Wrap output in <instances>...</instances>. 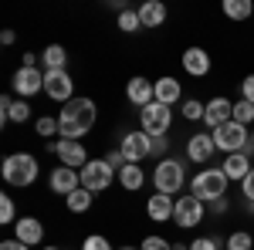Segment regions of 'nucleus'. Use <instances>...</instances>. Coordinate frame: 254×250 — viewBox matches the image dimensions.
<instances>
[{
    "mask_svg": "<svg viewBox=\"0 0 254 250\" xmlns=\"http://www.w3.org/2000/svg\"><path fill=\"white\" fill-rule=\"evenodd\" d=\"M0 41H3V44H14V41H17V34H14V31H3V34H0Z\"/></svg>",
    "mask_w": 254,
    "mask_h": 250,
    "instance_id": "c03bdc74",
    "label": "nucleus"
},
{
    "mask_svg": "<svg viewBox=\"0 0 254 250\" xmlns=\"http://www.w3.org/2000/svg\"><path fill=\"white\" fill-rule=\"evenodd\" d=\"M116 179H119V186H122V190L136 193L139 186L146 183V173H142V166H139V162H129V166H122V169H119Z\"/></svg>",
    "mask_w": 254,
    "mask_h": 250,
    "instance_id": "4be33fe9",
    "label": "nucleus"
},
{
    "mask_svg": "<svg viewBox=\"0 0 254 250\" xmlns=\"http://www.w3.org/2000/svg\"><path fill=\"white\" fill-rule=\"evenodd\" d=\"M214 152H217V142L210 132H196L187 139V159L190 162H210Z\"/></svg>",
    "mask_w": 254,
    "mask_h": 250,
    "instance_id": "4468645a",
    "label": "nucleus"
},
{
    "mask_svg": "<svg viewBox=\"0 0 254 250\" xmlns=\"http://www.w3.org/2000/svg\"><path fill=\"white\" fill-rule=\"evenodd\" d=\"M14 92H17V98H31V95H38V92H44V71L41 68H17Z\"/></svg>",
    "mask_w": 254,
    "mask_h": 250,
    "instance_id": "ddd939ff",
    "label": "nucleus"
},
{
    "mask_svg": "<svg viewBox=\"0 0 254 250\" xmlns=\"http://www.w3.org/2000/svg\"><path fill=\"white\" fill-rule=\"evenodd\" d=\"M244 210H248V213L254 216V203H251V200H244Z\"/></svg>",
    "mask_w": 254,
    "mask_h": 250,
    "instance_id": "a18cd8bd",
    "label": "nucleus"
},
{
    "mask_svg": "<svg viewBox=\"0 0 254 250\" xmlns=\"http://www.w3.org/2000/svg\"><path fill=\"white\" fill-rule=\"evenodd\" d=\"M142 27V20H139V10H122L119 14V31H126V34H132Z\"/></svg>",
    "mask_w": 254,
    "mask_h": 250,
    "instance_id": "7c9ffc66",
    "label": "nucleus"
},
{
    "mask_svg": "<svg viewBox=\"0 0 254 250\" xmlns=\"http://www.w3.org/2000/svg\"><path fill=\"white\" fill-rule=\"evenodd\" d=\"M224 250H254V237L248 230H234L231 237H227Z\"/></svg>",
    "mask_w": 254,
    "mask_h": 250,
    "instance_id": "c756f323",
    "label": "nucleus"
},
{
    "mask_svg": "<svg viewBox=\"0 0 254 250\" xmlns=\"http://www.w3.org/2000/svg\"><path fill=\"white\" fill-rule=\"evenodd\" d=\"M81 250H112V244H109V240H105L102 233H92V237H85Z\"/></svg>",
    "mask_w": 254,
    "mask_h": 250,
    "instance_id": "f704fd0d",
    "label": "nucleus"
},
{
    "mask_svg": "<svg viewBox=\"0 0 254 250\" xmlns=\"http://www.w3.org/2000/svg\"><path fill=\"white\" fill-rule=\"evenodd\" d=\"M105 162H109V166L116 169V176H119V169H122V166H129V162H126V155H122V149H116V152H109V155H105Z\"/></svg>",
    "mask_w": 254,
    "mask_h": 250,
    "instance_id": "4c0bfd02",
    "label": "nucleus"
},
{
    "mask_svg": "<svg viewBox=\"0 0 254 250\" xmlns=\"http://www.w3.org/2000/svg\"><path fill=\"white\" fill-rule=\"evenodd\" d=\"M224 14L231 20H248L254 14V3L251 0H224Z\"/></svg>",
    "mask_w": 254,
    "mask_h": 250,
    "instance_id": "a878e982",
    "label": "nucleus"
},
{
    "mask_svg": "<svg viewBox=\"0 0 254 250\" xmlns=\"http://www.w3.org/2000/svg\"><path fill=\"white\" fill-rule=\"evenodd\" d=\"M44 92H48V98L68 105L71 95H75V81H71L68 71H44Z\"/></svg>",
    "mask_w": 254,
    "mask_h": 250,
    "instance_id": "f8f14e48",
    "label": "nucleus"
},
{
    "mask_svg": "<svg viewBox=\"0 0 254 250\" xmlns=\"http://www.w3.org/2000/svg\"><path fill=\"white\" fill-rule=\"evenodd\" d=\"M173 210H176V196H163V193H153V196H149V203H146L149 220H156V223L173 220Z\"/></svg>",
    "mask_w": 254,
    "mask_h": 250,
    "instance_id": "6ab92c4d",
    "label": "nucleus"
},
{
    "mask_svg": "<svg viewBox=\"0 0 254 250\" xmlns=\"http://www.w3.org/2000/svg\"><path fill=\"white\" fill-rule=\"evenodd\" d=\"M187 183V162L183 159H159L153 169V186L163 196H176Z\"/></svg>",
    "mask_w": 254,
    "mask_h": 250,
    "instance_id": "7ed1b4c3",
    "label": "nucleus"
},
{
    "mask_svg": "<svg viewBox=\"0 0 254 250\" xmlns=\"http://www.w3.org/2000/svg\"><path fill=\"white\" fill-rule=\"evenodd\" d=\"M48 183H51V190H55V193L71 196L75 190H81V173H78V169H68V166H58L55 173L48 176Z\"/></svg>",
    "mask_w": 254,
    "mask_h": 250,
    "instance_id": "dca6fc26",
    "label": "nucleus"
},
{
    "mask_svg": "<svg viewBox=\"0 0 254 250\" xmlns=\"http://www.w3.org/2000/svg\"><path fill=\"white\" fill-rule=\"evenodd\" d=\"M122 155H126V162H142V159H149L153 155V139L142 132V129H136V132H126L122 135Z\"/></svg>",
    "mask_w": 254,
    "mask_h": 250,
    "instance_id": "9d476101",
    "label": "nucleus"
},
{
    "mask_svg": "<svg viewBox=\"0 0 254 250\" xmlns=\"http://www.w3.org/2000/svg\"><path fill=\"white\" fill-rule=\"evenodd\" d=\"M34 132H38L41 139L48 142L51 135H61V122H58V118H55V115H41L38 122H34Z\"/></svg>",
    "mask_w": 254,
    "mask_h": 250,
    "instance_id": "c85d7f7f",
    "label": "nucleus"
},
{
    "mask_svg": "<svg viewBox=\"0 0 254 250\" xmlns=\"http://www.w3.org/2000/svg\"><path fill=\"white\" fill-rule=\"evenodd\" d=\"M112 179H116V169H112L105 159H92V162L81 169V186L92 193V196L105 193L109 186H112Z\"/></svg>",
    "mask_w": 254,
    "mask_h": 250,
    "instance_id": "0eeeda50",
    "label": "nucleus"
},
{
    "mask_svg": "<svg viewBox=\"0 0 254 250\" xmlns=\"http://www.w3.org/2000/svg\"><path fill=\"white\" fill-rule=\"evenodd\" d=\"M0 223H17V210H14V200L3 193L0 196Z\"/></svg>",
    "mask_w": 254,
    "mask_h": 250,
    "instance_id": "473e14b6",
    "label": "nucleus"
},
{
    "mask_svg": "<svg viewBox=\"0 0 254 250\" xmlns=\"http://www.w3.org/2000/svg\"><path fill=\"white\" fill-rule=\"evenodd\" d=\"M0 250H31V247H27V244H20L17 237H14V240H3V244H0Z\"/></svg>",
    "mask_w": 254,
    "mask_h": 250,
    "instance_id": "a19ab883",
    "label": "nucleus"
},
{
    "mask_svg": "<svg viewBox=\"0 0 254 250\" xmlns=\"http://www.w3.org/2000/svg\"><path fill=\"white\" fill-rule=\"evenodd\" d=\"M38 54H24V64H20V68H38Z\"/></svg>",
    "mask_w": 254,
    "mask_h": 250,
    "instance_id": "37998d69",
    "label": "nucleus"
},
{
    "mask_svg": "<svg viewBox=\"0 0 254 250\" xmlns=\"http://www.w3.org/2000/svg\"><path fill=\"white\" fill-rule=\"evenodd\" d=\"M241 193H244V200H251V203H254V169L244 176V183H241Z\"/></svg>",
    "mask_w": 254,
    "mask_h": 250,
    "instance_id": "ea45409f",
    "label": "nucleus"
},
{
    "mask_svg": "<svg viewBox=\"0 0 254 250\" xmlns=\"http://www.w3.org/2000/svg\"><path fill=\"white\" fill-rule=\"evenodd\" d=\"M92 200H95V196H92V193L81 186V190H75L71 196H64V206H68L71 213H85L88 206H92Z\"/></svg>",
    "mask_w": 254,
    "mask_h": 250,
    "instance_id": "bb28decb",
    "label": "nucleus"
},
{
    "mask_svg": "<svg viewBox=\"0 0 254 250\" xmlns=\"http://www.w3.org/2000/svg\"><path fill=\"white\" fill-rule=\"evenodd\" d=\"M126 98H129L132 105H139V108H146L149 101H156V85H153L149 78H129Z\"/></svg>",
    "mask_w": 254,
    "mask_h": 250,
    "instance_id": "f3484780",
    "label": "nucleus"
},
{
    "mask_svg": "<svg viewBox=\"0 0 254 250\" xmlns=\"http://www.w3.org/2000/svg\"><path fill=\"white\" fill-rule=\"evenodd\" d=\"M214 135V142H217V149L220 152H244L248 146H251V129H244V125H237L234 118L227 122V125H220L217 132H210Z\"/></svg>",
    "mask_w": 254,
    "mask_h": 250,
    "instance_id": "39448f33",
    "label": "nucleus"
},
{
    "mask_svg": "<svg viewBox=\"0 0 254 250\" xmlns=\"http://www.w3.org/2000/svg\"><path fill=\"white\" fill-rule=\"evenodd\" d=\"M220 169H224V176H227V179H237V183H244V176L251 173L254 166H251V159H248L244 152H231V155H224Z\"/></svg>",
    "mask_w": 254,
    "mask_h": 250,
    "instance_id": "412c9836",
    "label": "nucleus"
},
{
    "mask_svg": "<svg viewBox=\"0 0 254 250\" xmlns=\"http://www.w3.org/2000/svg\"><path fill=\"white\" fill-rule=\"evenodd\" d=\"M14 237H17L20 244L34 247V244L44 240V227H41V220H34V216H20L17 223H14Z\"/></svg>",
    "mask_w": 254,
    "mask_h": 250,
    "instance_id": "aec40b11",
    "label": "nucleus"
},
{
    "mask_svg": "<svg viewBox=\"0 0 254 250\" xmlns=\"http://www.w3.org/2000/svg\"><path fill=\"white\" fill-rule=\"evenodd\" d=\"M227 210H231L227 196H224V200H214V203H210V213H227Z\"/></svg>",
    "mask_w": 254,
    "mask_h": 250,
    "instance_id": "79ce46f5",
    "label": "nucleus"
},
{
    "mask_svg": "<svg viewBox=\"0 0 254 250\" xmlns=\"http://www.w3.org/2000/svg\"><path fill=\"white\" fill-rule=\"evenodd\" d=\"M234 118V101L224 95H217L207 101V108H203V125H207V132H217L220 125H227Z\"/></svg>",
    "mask_w": 254,
    "mask_h": 250,
    "instance_id": "9b49d317",
    "label": "nucleus"
},
{
    "mask_svg": "<svg viewBox=\"0 0 254 250\" xmlns=\"http://www.w3.org/2000/svg\"><path fill=\"white\" fill-rule=\"evenodd\" d=\"M48 149L61 159V166H68V169H85L92 159H88V149L81 146V142H71V139H58V142H48Z\"/></svg>",
    "mask_w": 254,
    "mask_h": 250,
    "instance_id": "6e6552de",
    "label": "nucleus"
},
{
    "mask_svg": "<svg viewBox=\"0 0 254 250\" xmlns=\"http://www.w3.org/2000/svg\"><path fill=\"white\" fill-rule=\"evenodd\" d=\"M153 139V155H163L166 159V149H170V139L166 135H149Z\"/></svg>",
    "mask_w": 254,
    "mask_h": 250,
    "instance_id": "e433bc0d",
    "label": "nucleus"
},
{
    "mask_svg": "<svg viewBox=\"0 0 254 250\" xmlns=\"http://www.w3.org/2000/svg\"><path fill=\"white\" fill-rule=\"evenodd\" d=\"M220 247H224L220 237H196L193 244H190V250H220Z\"/></svg>",
    "mask_w": 254,
    "mask_h": 250,
    "instance_id": "72a5a7b5",
    "label": "nucleus"
},
{
    "mask_svg": "<svg viewBox=\"0 0 254 250\" xmlns=\"http://www.w3.org/2000/svg\"><path fill=\"white\" fill-rule=\"evenodd\" d=\"M200 220H203V203L196 200L193 193L176 196V210H173V223L176 227H180V230H193Z\"/></svg>",
    "mask_w": 254,
    "mask_h": 250,
    "instance_id": "1a4fd4ad",
    "label": "nucleus"
},
{
    "mask_svg": "<svg viewBox=\"0 0 254 250\" xmlns=\"http://www.w3.org/2000/svg\"><path fill=\"white\" fill-rule=\"evenodd\" d=\"M234 122L244 125V129H254V105L251 101H244V98L234 101Z\"/></svg>",
    "mask_w": 254,
    "mask_h": 250,
    "instance_id": "cd10ccee",
    "label": "nucleus"
},
{
    "mask_svg": "<svg viewBox=\"0 0 254 250\" xmlns=\"http://www.w3.org/2000/svg\"><path fill=\"white\" fill-rule=\"evenodd\" d=\"M227 176L220 166H210V169H200V173L190 179V193H193L200 203H214V200H224V193H227Z\"/></svg>",
    "mask_w": 254,
    "mask_h": 250,
    "instance_id": "f03ea898",
    "label": "nucleus"
},
{
    "mask_svg": "<svg viewBox=\"0 0 254 250\" xmlns=\"http://www.w3.org/2000/svg\"><path fill=\"white\" fill-rule=\"evenodd\" d=\"M41 64H44V71H64L68 51H64L61 44H48V48L41 51Z\"/></svg>",
    "mask_w": 254,
    "mask_h": 250,
    "instance_id": "b1692460",
    "label": "nucleus"
},
{
    "mask_svg": "<svg viewBox=\"0 0 254 250\" xmlns=\"http://www.w3.org/2000/svg\"><path fill=\"white\" fill-rule=\"evenodd\" d=\"M3 179L7 186H31L38 179V159L31 152H10L3 159Z\"/></svg>",
    "mask_w": 254,
    "mask_h": 250,
    "instance_id": "20e7f679",
    "label": "nucleus"
},
{
    "mask_svg": "<svg viewBox=\"0 0 254 250\" xmlns=\"http://www.w3.org/2000/svg\"><path fill=\"white\" fill-rule=\"evenodd\" d=\"M31 118V105H27V98H10L3 95L0 98V125H7V122H27Z\"/></svg>",
    "mask_w": 254,
    "mask_h": 250,
    "instance_id": "2eb2a0df",
    "label": "nucleus"
},
{
    "mask_svg": "<svg viewBox=\"0 0 254 250\" xmlns=\"http://www.w3.org/2000/svg\"><path fill=\"white\" fill-rule=\"evenodd\" d=\"M95 101L92 98H71L64 108L58 112V122H61V139H71V142H81V135L92 132V125H95Z\"/></svg>",
    "mask_w": 254,
    "mask_h": 250,
    "instance_id": "f257e3e1",
    "label": "nucleus"
},
{
    "mask_svg": "<svg viewBox=\"0 0 254 250\" xmlns=\"http://www.w3.org/2000/svg\"><path fill=\"white\" fill-rule=\"evenodd\" d=\"M44 250H58V247H44Z\"/></svg>",
    "mask_w": 254,
    "mask_h": 250,
    "instance_id": "09e8293b",
    "label": "nucleus"
},
{
    "mask_svg": "<svg viewBox=\"0 0 254 250\" xmlns=\"http://www.w3.org/2000/svg\"><path fill=\"white\" fill-rule=\"evenodd\" d=\"M173 125V112L170 105H159V101H149L146 108H139V129L146 135H166Z\"/></svg>",
    "mask_w": 254,
    "mask_h": 250,
    "instance_id": "423d86ee",
    "label": "nucleus"
},
{
    "mask_svg": "<svg viewBox=\"0 0 254 250\" xmlns=\"http://www.w3.org/2000/svg\"><path fill=\"white\" fill-rule=\"evenodd\" d=\"M241 98H244V101H251V105H254V75H248L244 81H241Z\"/></svg>",
    "mask_w": 254,
    "mask_h": 250,
    "instance_id": "58836bf2",
    "label": "nucleus"
},
{
    "mask_svg": "<svg viewBox=\"0 0 254 250\" xmlns=\"http://www.w3.org/2000/svg\"><path fill=\"white\" fill-rule=\"evenodd\" d=\"M180 98H183V92H180V81L176 78H159L156 81V101L159 105H170L173 108Z\"/></svg>",
    "mask_w": 254,
    "mask_h": 250,
    "instance_id": "5701e85b",
    "label": "nucleus"
},
{
    "mask_svg": "<svg viewBox=\"0 0 254 250\" xmlns=\"http://www.w3.org/2000/svg\"><path fill=\"white\" fill-rule=\"evenodd\" d=\"M139 250H173V244H170L166 237H146Z\"/></svg>",
    "mask_w": 254,
    "mask_h": 250,
    "instance_id": "c9c22d12",
    "label": "nucleus"
},
{
    "mask_svg": "<svg viewBox=\"0 0 254 250\" xmlns=\"http://www.w3.org/2000/svg\"><path fill=\"white\" fill-rule=\"evenodd\" d=\"M203 108H207V101H196V98H187L183 101V118H190V122H203Z\"/></svg>",
    "mask_w": 254,
    "mask_h": 250,
    "instance_id": "2f4dec72",
    "label": "nucleus"
},
{
    "mask_svg": "<svg viewBox=\"0 0 254 250\" xmlns=\"http://www.w3.org/2000/svg\"><path fill=\"white\" fill-rule=\"evenodd\" d=\"M139 20H142V27H159V24L166 20V7H163L159 0H146V3L139 7Z\"/></svg>",
    "mask_w": 254,
    "mask_h": 250,
    "instance_id": "393cba45",
    "label": "nucleus"
},
{
    "mask_svg": "<svg viewBox=\"0 0 254 250\" xmlns=\"http://www.w3.org/2000/svg\"><path fill=\"white\" fill-rule=\"evenodd\" d=\"M122 250H139V247H122Z\"/></svg>",
    "mask_w": 254,
    "mask_h": 250,
    "instance_id": "de8ad7c7",
    "label": "nucleus"
},
{
    "mask_svg": "<svg viewBox=\"0 0 254 250\" xmlns=\"http://www.w3.org/2000/svg\"><path fill=\"white\" fill-rule=\"evenodd\" d=\"M183 71L193 75V78L210 75V54H207L203 48H187V51H183Z\"/></svg>",
    "mask_w": 254,
    "mask_h": 250,
    "instance_id": "a211bd4d",
    "label": "nucleus"
},
{
    "mask_svg": "<svg viewBox=\"0 0 254 250\" xmlns=\"http://www.w3.org/2000/svg\"><path fill=\"white\" fill-rule=\"evenodd\" d=\"M251 146H254V129H251Z\"/></svg>",
    "mask_w": 254,
    "mask_h": 250,
    "instance_id": "49530a36",
    "label": "nucleus"
}]
</instances>
